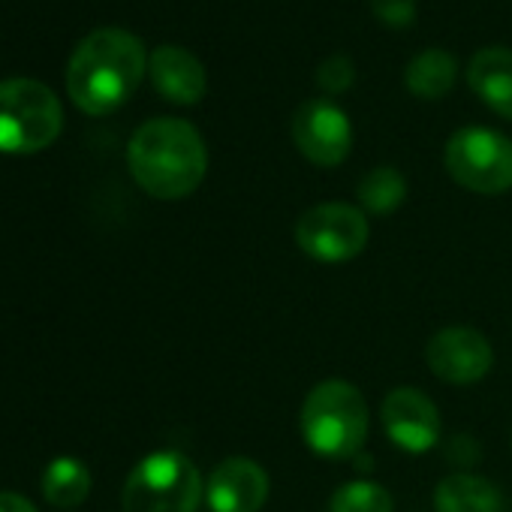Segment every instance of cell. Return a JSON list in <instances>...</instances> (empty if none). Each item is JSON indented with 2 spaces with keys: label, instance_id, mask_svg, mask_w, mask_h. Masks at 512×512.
Segmentation results:
<instances>
[{
  "label": "cell",
  "instance_id": "cell-1",
  "mask_svg": "<svg viewBox=\"0 0 512 512\" xmlns=\"http://www.w3.org/2000/svg\"><path fill=\"white\" fill-rule=\"evenodd\" d=\"M148 73V55L136 34L121 28L91 31L67 64V94L85 115L121 109Z\"/></svg>",
  "mask_w": 512,
  "mask_h": 512
},
{
  "label": "cell",
  "instance_id": "cell-2",
  "mask_svg": "<svg viewBox=\"0 0 512 512\" xmlns=\"http://www.w3.org/2000/svg\"><path fill=\"white\" fill-rule=\"evenodd\" d=\"M127 166L148 196L184 199L208 172V148L190 121L154 118L133 133L127 145Z\"/></svg>",
  "mask_w": 512,
  "mask_h": 512
},
{
  "label": "cell",
  "instance_id": "cell-3",
  "mask_svg": "<svg viewBox=\"0 0 512 512\" xmlns=\"http://www.w3.org/2000/svg\"><path fill=\"white\" fill-rule=\"evenodd\" d=\"M299 422L317 455L353 458L368 437V401L347 380H323L308 392Z\"/></svg>",
  "mask_w": 512,
  "mask_h": 512
},
{
  "label": "cell",
  "instance_id": "cell-4",
  "mask_svg": "<svg viewBox=\"0 0 512 512\" xmlns=\"http://www.w3.org/2000/svg\"><path fill=\"white\" fill-rule=\"evenodd\" d=\"M64 130L58 94L37 79L0 82V151L37 154Z\"/></svg>",
  "mask_w": 512,
  "mask_h": 512
},
{
  "label": "cell",
  "instance_id": "cell-5",
  "mask_svg": "<svg viewBox=\"0 0 512 512\" xmlns=\"http://www.w3.org/2000/svg\"><path fill=\"white\" fill-rule=\"evenodd\" d=\"M202 497L199 467L175 452L160 449L145 455L127 476L121 491L124 512H196Z\"/></svg>",
  "mask_w": 512,
  "mask_h": 512
},
{
  "label": "cell",
  "instance_id": "cell-6",
  "mask_svg": "<svg viewBox=\"0 0 512 512\" xmlns=\"http://www.w3.org/2000/svg\"><path fill=\"white\" fill-rule=\"evenodd\" d=\"M446 169L470 193H506L512 187V139L488 127H464L446 142Z\"/></svg>",
  "mask_w": 512,
  "mask_h": 512
},
{
  "label": "cell",
  "instance_id": "cell-7",
  "mask_svg": "<svg viewBox=\"0 0 512 512\" xmlns=\"http://www.w3.org/2000/svg\"><path fill=\"white\" fill-rule=\"evenodd\" d=\"M365 211L347 202H323L296 220V244L320 263H347L368 244Z\"/></svg>",
  "mask_w": 512,
  "mask_h": 512
},
{
  "label": "cell",
  "instance_id": "cell-8",
  "mask_svg": "<svg viewBox=\"0 0 512 512\" xmlns=\"http://www.w3.org/2000/svg\"><path fill=\"white\" fill-rule=\"evenodd\" d=\"M293 142L317 166H341L353 148V124L332 100H308L293 115Z\"/></svg>",
  "mask_w": 512,
  "mask_h": 512
},
{
  "label": "cell",
  "instance_id": "cell-9",
  "mask_svg": "<svg viewBox=\"0 0 512 512\" xmlns=\"http://www.w3.org/2000/svg\"><path fill=\"white\" fill-rule=\"evenodd\" d=\"M428 368L434 377L452 386H470L482 380L494 365V350L488 338L467 326H449L440 329L425 350Z\"/></svg>",
  "mask_w": 512,
  "mask_h": 512
},
{
  "label": "cell",
  "instance_id": "cell-10",
  "mask_svg": "<svg viewBox=\"0 0 512 512\" xmlns=\"http://www.w3.org/2000/svg\"><path fill=\"white\" fill-rule=\"evenodd\" d=\"M380 416L389 440L404 452H428L440 440V413L434 401L413 386L392 389L383 398Z\"/></svg>",
  "mask_w": 512,
  "mask_h": 512
},
{
  "label": "cell",
  "instance_id": "cell-11",
  "mask_svg": "<svg viewBox=\"0 0 512 512\" xmlns=\"http://www.w3.org/2000/svg\"><path fill=\"white\" fill-rule=\"evenodd\" d=\"M269 473L253 458L232 455L220 461L205 485L211 512H260L269 500Z\"/></svg>",
  "mask_w": 512,
  "mask_h": 512
},
{
  "label": "cell",
  "instance_id": "cell-12",
  "mask_svg": "<svg viewBox=\"0 0 512 512\" xmlns=\"http://www.w3.org/2000/svg\"><path fill=\"white\" fill-rule=\"evenodd\" d=\"M148 76L157 94L178 106H193L205 97L208 76L196 55L178 46H160L148 58Z\"/></svg>",
  "mask_w": 512,
  "mask_h": 512
},
{
  "label": "cell",
  "instance_id": "cell-13",
  "mask_svg": "<svg viewBox=\"0 0 512 512\" xmlns=\"http://www.w3.org/2000/svg\"><path fill=\"white\" fill-rule=\"evenodd\" d=\"M473 94L500 118L512 121V52L503 46L482 49L467 64Z\"/></svg>",
  "mask_w": 512,
  "mask_h": 512
},
{
  "label": "cell",
  "instance_id": "cell-14",
  "mask_svg": "<svg viewBox=\"0 0 512 512\" xmlns=\"http://www.w3.org/2000/svg\"><path fill=\"white\" fill-rule=\"evenodd\" d=\"M437 512H500L503 497L497 485L476 473H452L434 488Z\"/></svg>",
  "mask_w": 512,
  "mask_h": 512
},
{
  "label": "cell",
  "instance_id": "cell-15",
  "mask_svg": "<svg viewBox=\"0 0 512 512\" xmlns=\"http://www.w3.org/2000/svg\"><path fill=\"white\" fill-rule=\"evenodd\" d=\"M455 79H458V64L443 49H425L407 64V73H404L407 91L422 100L446 97L455 88Z\"/></svg>",
  "mask_w": 512,
  "mask_h": 512
},
{
  "label": "cell",
  "instance_id": "cell-16",
  "mask_svg": "<svg viewBox=\"0 0 512 512\" xmlns=\"http://www.w3.org/2000/svg\"><path fill=\"white\" fill-rule=\"evenodd\" d=\"M43 494L52 506L73 509L91 494V470L79 458L61 455L43 473Z\"/></svg>",
  "mask_w": 512,
  "mask_h": 512
},
{
  "label": "cell",
  "instance_id": "cell-17",
  "mask_svg": "<svg viewBox=\"0 0 512 512\" xmlns=\"http://www.w3.org/2000/svg\"><path fill=\"white\" fill-rule=\"evenodd\" d=\"M356 196H359L365 211H371V214H392L407 199V181H404V175L395 166H377V169H371L359 181Z\"/></svg>",
  "mask_w": 512,
  "mask_h": 512
},
{
  "label": "cell",
  "instance_id": "cell-18",
  "mask_svg": "<svg viewBox=\"0 0 512 512\" xmlns=\"http://www.w3.org/2000/svg\"><path fill=\"white\" fill-rule=\"evenodd\" d=\"M329 512H395V500L383 485L371 479H353L332 494Z\"/></svg>",
  "mask_w": 512,
  "mask_h": 512
},
{
  "label": "cell",
  "instance_id": "cell-19",
  "mask_svg": "<svg viewBox=\"0 0 512 512\" xmlns=\"http://www.w3.org/2000/svg\"><path fill=\"white\" fill-rule=\"evenodd\" d=\"M356 82V67L347 55H332L317 67V85L326 94H344Z\"/></svg>",
  "mask_w": 512,
  "mask_h": 512
},
{
  "label": "cell",
  "instance_id": "cell-20",
  "mask_svg": "<svg viewBox=\"0 0 512 512\" xmlns=\"http://www.w3.org/2000/svg\"><path fill=\"white\" fill-rule=\"evenodd\" d=\"M371 13L389 28H410L416 22V0H368Z\"/></svg>",
  "mask_w": 512,
  "mask_h": 512
},
{
  "label": "cell",
  "instance_id": "cell-21",
  "mask_svg": "<svg viewBox=\"0 0 512 512\" xmlns=\"http://www.w3.org/2000/svg\"><path fill=\"white\" fill-rule=\"evenodd\" d=\"M0 512H40V509L16 491H0Z\"/></svg>",
  "mask_w": 512,
  "mask_h": 512
}]
</instances>
